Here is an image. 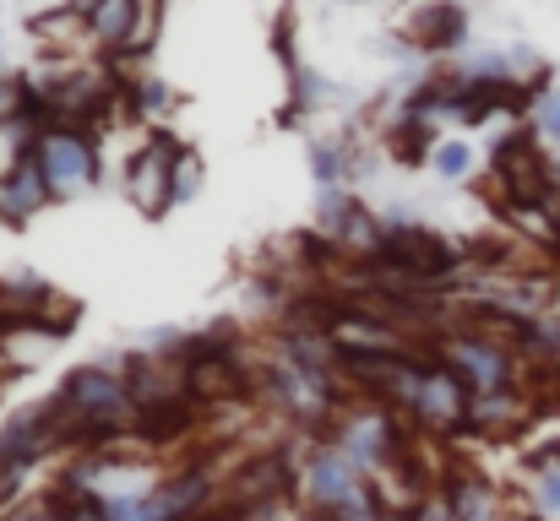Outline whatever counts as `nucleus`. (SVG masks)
Returning <instances> with one entry per match:
<instances>
[{"instance_id": "obj_1", "label": "nucleus", "mask_w": 560, "mask_h": 521, "mask_svg": "<svg viewBox=\"0 0 560 521\" xmlns=\"http://www.w3.org/2000/svg\"><path fill=\"white\" fill-rule=\"evenodd\" d=\"M430 347H435L441 364H452V369L474 386V396H490V391H523V380H528V358H523L512 343L490 338V332L446 327L441 338H430Z\"/></svg>"}, {"instance_id": "obj_2", "label": "nucleus", "mask_w": 560, "mask_h": 521, "mask_svg": "<svg viewBox=\"0 0 560 521\" xmlns=\"http://www.w3.org/2000/svg\"><path fill=\"white\" fill-rule=\"evenodd\" d=\"M33 153H38V169L49 179L55 201H71L104 179V147H98V131L88 126H49Z\"/></svg>"}, {"instance_id": "obj_3", "label": "nucleus", "mask_w": 560, "mask_h": 521, "mask_svg": "<svg viewBox=\"0 0 560 521\" xmlns=\"http://www.w3.org/2000/svg\"><path fill=\"white\" fill-rule=\"evenodd\" d=\"M180 153H186V142H175L164 126H153L137 142V153L126 164V196H131V206L142 217H170L175 212V164H180Z\"/></svg>"}, {"instance_id": "obj_4", "label": "nucleus", "mask_w": 560, "mask_h": 521, "mask_svg": "<svg viewBox=\"0 0 560 521\" xmlns=\"http://www.w3.org/2000/svg\"><path fill=\"white\" fill-rule=\"evenodd\" d=\"M371 489V478L338 451V446H311V457L300 462V511H343Z\"/></svg>"}, {"instance_id": "obj_5", "label": "nucleus", "mask_w": 560, "mask_h": 521, "mask_svg": "<svg viewBox=\"0 0 560 521\" xmlns=\"http://www.w3.org/2000/svg\"><path fill=\"white\" fill-rule=\"evenodd\" d=\"M44 206H55V190L38 169V153H22L0 174V228H27Z\"/></svg>"}, {"instance_id": "obj_6", "label": "nucleus", "mask_w": 560, "mask_h": 521, "mask_svg": "<svg viewBox=\"0 0 560 521\" xmlns=\"http://www.w3.org/2000/svg\"><path fill=\"white\" fill-rule=\"evenodd\" d=\"M408 44L424 49V55H446L457 60L468 49V11L457 0H430L419 5V16L408 22Z\"/></svg>"}, {"instance_id": "obj_7", "label": "nucleus", "mask_w": 560, "mask_h": 521, "mask_svg": "<svg viewBox=\"0 0 560 521\" xmlns=\"http://www.w3.org/2000/svg\"><path fill=\"white\" fill-rule=\"evenodd\" d=\"M528 489H534L539 517H560V440H545L539 451H528Z\"/></svg>"}, {"instance_id": "obj_8", "label": "nucleus", "mask_w": 560, "mask_h": 521, "mask_svg": "<svg viewBox=\"0 0 560 521\" xmlns=\"http://www.w3.org/2000/svg\"><path fill=\"white\" fill-rule=\"evenodd\" d=\"M349 174H354V147H349L343 137H322V142H311V179H316L322 190H343Z\"/></svg>"}, {"instance_id": "obj_9", "label": "nucleus", "mask_w": 560, "mask_h": 521, "mask_svg": "<svg viewBox=\"0 0 560 521\" xmlns=\"http://www.w3.org/2000/svg\"><path fill=\"white\" fill-rule=\"evenodd\" d=\"M170 104H175L170 82H159V76H142V71H131V76H126V109H131L137 120L159 126V120L170 115Z\"/></svg>"}, {"instance_id": "obj_10", "label": "nucleus", "mask_w": 560, "mask_h": 521, "mask_svg": "<svg viewBox=\"0 0 560 521\" xmlns=\"http://www.w3.org/2000/svg\"><path fill=\"white\" fill-rule=\"evenodd\" d=\"M474 164H479V153L463 137H441L435 153H430V169H435V179H446V185H463L474 174Z\"/></svg>"}, {"instance_id": "obj_11", "label": "nucleus", "mask_w": 560, "mask_h": 521, "mask_svg": "<svg viewBox=\"0 0 560 521\" xmlns=\"http://www.w3.org/2000/svg\"><path fill=\"white\" fill-rule=\"evenodd\" d=\"M528 126L539 131L545 147H556V158H560V87H550V93L534 104V120H528Z\"/></svg>"}, {"instance_id": "obj_12", "label": "nucleus", "mask_w": 560, "mask_h": 521, "mask_svg": "<svg viewBox=\"0 0 560 521\" xmlns=\"http://www.w3.org/2000/svg\"><path fill=\"white\" fill-rule=\"evenodd\" d=\"M196 190H201V153L186 147L180 164H175V206H180V201H196Z\"/></svg>"}, {"instance_id": "obj_13", "label": "nucleus", "mask_w": 560, "mask_h": 521, "mask_svg": "<svg viewBox=\"0 0 560 521\" xmlns=\"http://www.w3.org/2000/svg\"><path fill=\"white\" fill-rule=\"evenodd\" d=\"M16 109V76H0V120Z\"/></svg>"}, {"instance_id": "obj_14", "label": "nucleus", "mask_w": 560, "mask_h": 521, "mask_svg": "<svg viewBox=\"0 0 560 521\" xmlns=\"http://www.w3.org/2000/svg\"><path fill=\"white\" fill-rule=\"evenodd\" d=\"M5 375H16V364H11V332H0V386H5Z\"/></svg>"}]
</instances>
